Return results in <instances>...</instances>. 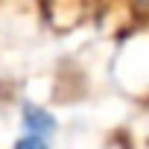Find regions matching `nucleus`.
<instances>
[{
  "label": "nucleus",
  "instance_id": "obj_1",
  "mask_svg": "<svg viewBox=\"0 0 149 149\" xmlns=\"http://www.w3.org/2000/svg\"><path fill=\"white\" fill-rule=\"evenodd\" d=\"M24 126H26V134L47 137V134L56 129V120H53L47 111H41V108H35V105H26V108H24Z\"/></svg>",
  "mask_w": 149,
  "mask_h": 149
},
{
  "label": "nucleus",
  "instance_id": "obj_2",
  "mask_svg": "<svg viewBox=\"0 0 149 149\" xmlns=\"http://www.w3.org/2000/svg\"><path fill=\"white\" fill-rule=\"evenodd\" d=\"M12 149H50V146H47V140H44V137L24 134V137H18V140H15V146H12Z\"/></svg>",
  "mask_w": 149,
  "mask_h": 149
}]
</instances>
